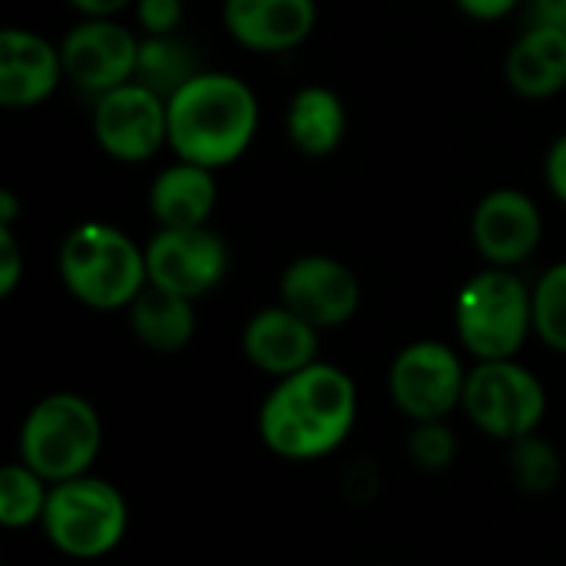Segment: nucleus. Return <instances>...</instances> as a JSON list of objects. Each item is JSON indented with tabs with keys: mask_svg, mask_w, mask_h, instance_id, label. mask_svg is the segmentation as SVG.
<instances>
[{
	"mask_svg": "<svg viewBox=\"0 0 566 566\" xmlns=\"http://www.w3.org/2000/svg\"><path fill=\"white\" fill-rule=\"evenodd\" d=\"M454 328L478 361L517 358L534 332V289L514 269L471 275L454 298Z\"/></svg>",
	"mask_w": 566,
	"mask_h": 566,
	"instance_id": "nucleus-4",
	"label": "nucleus"
},
{
	"mask_svg": "<svg viewBox=\"0 0 566 566\" xmlns=\"http://www.w3.org/2000/svg\"><path fill=\"white\" fill-rule=\"evenodd\" d=\"M358 418V388L328 361L279 378L259 408L262 444L285 461H318L338 451Z\"/></svg>",
	"mask_w": 566,
	"mask_h": 566,
	"instance_id": "nucleus-1",
	"label": "nucleus"
},
{
	"mask_svg": "<svg viewBox=\"0 0 566 566\" xmlns=\"http://www.w3.org/2000/svg\"><path fill=\"white\" fill-rule=\"evenodd\" d=\"M226 33L252 53H285L302 46L315 23V0H226L222 3Z\"/></svg>",
	"mask_w": 566,
	"mask_h": 566,
	"instance_id": "nucleus-15",
	"label": "nucleus"
},
{
	"mask_svg": "<svg viewBox=\"0 0 566 566\" xmlns=\"http://www.w3.org/2000/svg\"><path fill=\"white\" fill-rule=\"evenodd\" d=\"M534 335L566 355V262L547 269L534 285Z\"/></svg>",
	"mask_w": 566,
	"mask_h": 566,
	"instance_id": "nucleus-24",
	"label": "nucleus"
},
{
	"mask_svg": "<svg viewBox=\"0 0 566 566\" xmlns=\"http://www.w3.org/2000/svg\"><path fill=\"white\" fill-rule=\"evenodd\" d=\"M199 70V56L196 50L179 40L176 33L166 36H143L139 43V63H136V83L149 86L153 93H159L163 99L176 96Z\"/></svg>",
	"mask_w": 566,
	"mask_h": 566,
	"instance_id": "nucleus-21",
	"label": "nucleus"
},
{
	"mask_svg": "<svg viewBox=\"0 0 566 566\" xmlns=\"http://www.w3.org/2000/svg\"><path fill=\"white\" fill-rule=\"evenodd\" d=\"M461 408L481 434L511 444L541 428L547 415V388L514 358L478 361L468 371Z\"/></svg>",
	"mask_w": 566,
	"mask_h": 566,
	"instance_id": "nucleus-7",
	"label": "nucleus"
},
{
	"mask_svg": "<svg viewBox=\"0 0 566 566\" xmlns=\"http://www.w3.org/2000/svg\"><path fill=\"white\" fill-rule=\"evenodd\" d=\"M169 109V149L206 169L232 166L245 156L259 129V96L255 90L222 70L196 73L176 96L166 99Z\"/></svg>",
	"mask_w": 566,
	"mask_h": 566,
	"instance_id": "nucleus-2",
	"label": "nucleus"
},
{
	"mask_svg": "<svg viewBox=\"0 0 566 566\" xmlns=\"http://www.w3.org/2000/svg\"><path fill=\"white\" fill-rule=\"evenodd\" d=\"M186 20V0H136V23L146 36L176 33Z\"/></svg>",
	"mask_w": 566,
	"mask_h": 566,
	"instance_id": "nucleus-26",
	"label": "nucleus"
},
{
	"mask_svg": "<svg viewBox=\"0 0 566 566\" xmlns=\"http://www.w3.org/2000/svg\"><path fill=\"white\" fill-rule=\"evenodd\" d=\"M17 448L20 461L50 484L83 478L103 451V418L83 395L53 391L27 411Z\"/></svg>",
	"mask_w": 566,
	"mask_h": 566,
	"instance_id": "nucleus-5",
	"label": "nucleus"
},
{
	"mask_svg": "<svg viewBox=\"0 0 566 566\" xmlns=\"http://www.w3.org/2000/svg\"><path fill=\"white\" fill-rule=\"evenodd\" d=\"M50 481H43L23 461H13L0 471V524L7 531H23L43 521L50 501Z\"/></svg>",
	"mask_w": 566,
	"mask_h": 566,
	"instance_id": "nucleus-22",
	"label": "nucleus"
},
{
	"mask_svg": "<svg viewBox=\"0 0 566 566\" xmlns=\"http://www.w3.org/2000/svg\"><path fill=\"white\" fill-rule=\"evenodd\" d=\"M146 202H149V216L156 219L159 229L209 226L216 202H219L216 169L179 159L153 179Z\"/></svg>",
	"mask_w": 566,
	"mask_h": 566,
	"instance_id": "nucleus-17",
	"label": "nucleus"
},
{
	"mask_svg": "<svg viewBox=\"0 0 566 566\" xmlns=\"http://www.w3.org/2000/svg\"><path fill=\"white\" fill-rule=\"evenodd\" d=\"M126 312L133 338L156 355H176L196 335L192 298H182L159 285H146Z\"/></svg>",
	"mask_w": 566,
	"mask_h": 566,
	"instance_id": "nucleus-20",
	"label": "nucleus"
},
{
	"mask_svg": "<svg viewBox=\"0 0 566 566\" xmlns=\"http://www.w3.org/2000/svg\"><path fill=\"white\" fill-rule=\"evenodd\" d=\"M541 239L544 216L527 192L501 186L474 206L471 242L488 265L514 269L541 249Z\"/></svg>",
	"mask_w": 566,
	"mask_h": 566,
	"instance_id": "nucleus-13",
	"label": "nucleus"
},
{
	"mask_svg": "<svg viewBox=\"0 0 566 566\" xmlns=\"http://www.w3.org/2000/svg\"><path fill=\"white\" fill-rule=\"evenodd\" d=\"M408 454L428 474L448 471L458 458V434L448 428V421H421L408 438Z\"/></svg>",
	"mask_w": 566,
	"mask_h": 566,
	"instance_id": "nucleus-25",
	"label": "nucleus"
},
{
	"mask_svg": "<svg viewBox=\"0 0 566 566\" xmlns=\"http://www.w3.org/2000/svg\"><path fill=\"white\" fill-rule=\"evenodd\" d=\"M40 527L60 554L73 560H99L123 544L129 507L109 481L83 474L50 488Z\"/></svg>",
	"mask_w": 566,
	"mask_h": 566,
	"instance_id": "nucleus-6",
	"label": "nucleus"
},
{
	"mask_svg": "<svg viewBox=\"0 0 566 566\" xmlns=\"http://www.w3.org/2000/svg\"><path fill=\"white\" fill-rule=\"evenodd\" d=\"M507 464H511L514 484L524 494L544 497V494H551L560 484V451L547 438H541L537 431L527 434V438L511 441Z\"/></svg>",
	"mask_w": 566,
	"mask_h": 566,
	"instance_id": "nucleus-23",
	"label": "nucleus"
},
{
	"mask_svg": "<svg viewBox=\"0 0 566 566\" xmlns=\"http://www.w3.org/2000/svg\"><path fill=\"white\" fill-rule=\"evenodd\" d=\"M242 352L252 368L272 378H289L318 361V328L292 308L269 305L242 328Z\"/></svg>",
	"mask_w": 566,
	"mask_h": 566,
	"instance_id": "nucleus-16",
	"label": "nucleus"
},
{
	"mask_svg": "<svg viewBox=\"0 0 566 566\" xmlns=\"http://www.w3.org/2000/svg\"><path fill=\"white\" fill-rule=\"evenodd\" d=\"M60 80H66L60 43H50L30 27H7L0 33V106H40L53 96Z\"/></svg>",
	"mask_w": 566,
	"mask_h": 566,
	"instance_id": "nucleus-14",
	"label": "nucleus"
},
{
	"mask_svg": "<svg viewBox=\"0 0 566 566\" xmlns=\"http://www.w3.org/2000/svg\"><path fill=\"white\" fill-rule=\"evenodd\" d=\"M279 302L318 332L348 325L361 305L358 275L335 255H298L279 279Z\"/></svg>",
	"mask_w": 566,
	"mask_h": 566,
	"instance_id": "nucleus-12",
	"label": "nucleus"
},
{
	"mask_svg": "<svg viewBox=\"0 0 566 566\" xmlns=\"http://www.w3.org/2000/svg\"><path fill=\"white\" fill-rule=\"evenodd\" d=\"M90 129L109 159L146 163L169 146V109L159 93L129 80L96 96Z\"/></svg>",
	"mask_w": 566,
	"mask_h": 566,
	"instance_id": "nucleus-9",
	"label": "nucleus"
},
{
	"mask_svg": "<svg viewBox=\"0 0 566 566\" xmlns=\"http://www.w3.org/2000/svg\"><path fill=\"white\" fill-rule=\"evenodd\" d=\"M544 179L551 186V192L566 202V133L554 139V146L547 149V159H544Z\"/></svg>",
	"mask_w": 566,
	"mask_h": 566,
	"instance_id": "nucleus-28",
	"label": "nucleus"
},
{
	"mask_svg": "<svg viewBox=\"0 0 566 566\" xmlns=\"http://www.w3.org/2000/svg\"><path fill=\"white\" fill-rule=\"evenodd\" d=\"M136 0H66V7H73L80 17L96 20V17H116L119 10H126Z\"/></svg>",
	"mask_w": 566,
	"mask_h": 566,
	"instance_id": "nucleus-31",
	"label": "nucleus"
},
{
	"mask_svg": "<svg viewBox=\"0 0 566 566\" xmlns=\"http://www.w3.org/2000/svg\"><path fill=\"white\" fill-rule=\"evenodd\" d=\"M63 289L86 308L119 312L149 285L146 249L109 222H80L60 245Z\"/></svg>",
	"mask_w": 566,
	"mask_h": 566,
	"instance_id": "nucleus-3",
	"label": "nucleus"
},
{
	"mask_svg": "<svg viewBox=\"0 0 566 566\" xmlns=\"http://www.w3.org/2000/svg\"><path fill=\"white\" fill-rule=\"evenodd\" d=\"M23 279V249L13 235V226H0V295H13Z\"/></svg>",
	"mask_w": 566,
	"mask_h": 566,
	"instance_id": "nucleus-27",
	"label": "nucleus"
},
{
	"mask_svg": "<svg viewBox=\"0 0 566 566\" xmlns=\"http://www.w3.org/2000/svg\"><path fill=\"white\" fill-rule=\"evenodd\" d=\"M285 133L292 146L308 159L332 156L348 133V109L345 99L328 86H302L289 99Z\"/></svg>",
	"mask_w": 566,
	"mask_h": 566,
	"instance_id": "nucleus-19",
	"label": "nucleus"
},
{
	"mask_svg": "<svg viewBox=\"0 0 566 566\" xmlns=\"http://www.w3.org/2000/svg\"><path fill=\"white\" fill-rule=\"evenodd\" d=\"M531 27H554L566 33V0H524Z\"/></svg>",
	"mask_w": 566,
	"mask_h": 566,
	"instance_id": "nucleus-30",
	"label": "nucleus"
},
{
	"mask_svg": "<svg viewBox=\"0 0 566 566\" xmlns=\"http://www.w3.org/2000/svg\"><path fill=\"white\" fill-rule=\"evenodd\" d=\"M504 80L524 99H551L566 90L564 30L527 27L504 60Z\"/></svg>",
	"mask_w": 566,
	"mask_h": 566,
	"instance_id": "nucleus-18",
	"label": "nucleus"
},
{
	"mask_svg": "<svg viewBox=\"0 0 566 566\" xmlns=\"http://www.w3.org/2000/svg\"><path fill=\"white\" fill-rule=\"evenodd\" d=\"M464 385L468 368L461 365V355L434 338L405 345L388 368V395L415 424L448 421L464 401Z\"/></svg>",
	"mask_w": 566,
	"mask_h": 566,
	"instance_id": "nucleus-8",
	"label": "nucleus"
},
{
	"mask_svg": "<svg viewBox=\"0 0 566 566\" xmlns=\"http://www.w3.org/2000/svg\"><path fill=\"white\" fill-rule=\"evenodd\" d=\"M461 13H468L471 20H504L507 13H514L524 0H454Z\"/></svg>",
	"mask_w": 566,
	"mask_h": 566,
	"instance_id": "nucleus-29",
	"label": "nucleus"
},
{
	"mask_svg": "<svg viewBox=\"0 0 566 566\" xmlns=\"http://www.w3.org/2000/svg\"><path fill=\"white\" fill-rule=\"evenodd\" d=\"M20 216V202L10 189H0V226H13Z\"/></svg>",
	"mask_w": 566,
	"mask_h": 566,
	"instance_id": "nucleus-32",
	"label": "nucleus"
},
{
	"mask_svg": "<svg viewBox=\"0 0 566 566\" xmlns=\"http://www.w3.org/2000/svg\"><path fill=\"white\" fill-rule=\"evenodd\" d=\"M146 272L149 285L196 302L222 285L229 272V249L209 226L156 229L146 242Z\"/></svg>",
	"mask_w": 566,
	"mask_h": 566,
	"instance_id": "nucleus-10",
	"label": "nucleus"
},
{
	"mask_svg": "<svg viewBox=\"0 0 566 566\" xmlns=\"http://www.w3.org/2000/svg\"><path fill=\"white\" fill-rule=\"evenodd\" d=\"M139 36L113 17L80 20L60 40L63 76L93 96L109 93L136 76L139 63Z\"/></svg>",
	"mask_w": 566,
	"mask_h": 566,
	"instance_id": "nucleus-11",
	"label": "nucleus"
}]
</instances>
